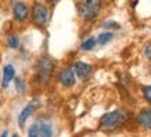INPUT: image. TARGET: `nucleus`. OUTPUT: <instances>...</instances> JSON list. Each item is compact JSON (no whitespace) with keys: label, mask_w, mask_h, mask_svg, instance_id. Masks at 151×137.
I'll use <instances>...</instances> for the list:
<instances>
[{"label":"nucleus","mask_w":151,"mask_h":137,"mask_svg":"<svg viewBox=\"0 0 151 137\" xmlns=\"http://www.w3.org/2000/svg\"><path fill=\"white\" fill-rule=\"evenodd\" d=\"M28 137H40L39 136V132H37L36 123H33L29 126V129H28Z\"/></svg>","instance_id":"nucleus-17"},{"label":"nucleus","mask_w":151,"mask_h":137,"mask_svg":"<svg viewBox=\"0 0 151 137\" xmlns=\"http://www.w3.org/2000/svg\"><path fill=\"white\" fill-rule=\"evenodd\" d=\"M36 128H37V132H39V136L40 137H53V134H54L53 123L46 118L39 119L36 122Z\"/></svg>","instance_id":"nucleus-9"},{"label":"nucleus","mask_w":151,"mask_h":137,"mask_svg":"<svg viewBox=\"0 0 151 137\" xmlns=\"http://www.w3.org/2000/svg\"><path fill=\"white\" fill-rule=\"evenodd\" d=\"M137 122L142 125L143 128L150 129L151 130V110L150 108L143 110L142 112L137 115Z\"/></svg>","instance_id":"nucleus-11"},{"label":"nucleus","mask_w":151,"mask_h":137,"mask_svg":"<svg viewBox=\"0 0 151 137\" xmlns=\"http://www.w3.org/2000/svg\"><path fill=\"white\" fill-rule=\"evenodd\" d=\"M112 39H114V33L112 32H103L97 37V44L104 46V44H107V43H110Z\"/></svg>","instance_id":"nucleus-13"},{"label":"nucleus","mask_w":151,"mask_h":137,"mask_svg":"<svg viewBox=\"0 0 151 137\" xmlns=\"http://www.w3.org/2000/svg\"><path fill=\"white\" fill-rule=\"evenodd\" d=\"M15 78V67L13 64H7L3 67V73H1V87L9 89L10 83Z\"/></svg>","instance_id":"nucleus-10"},{"label":"nucleus","mask_w":151,"mask_h":137,"mask_svg":"<svg viewBox=\"0 0 151 137\" xmlns=\"http://www.w3.org/2000/svg\"><path fill=\"white\" fill-rule=\"evenodd\" d=\"M0 137H9V132H7V130H4V132L0 134Z\"/></svg>","instance_id":"nucleus-20"},{"label":"nucleus","mask_w":151,"mask_h":137,"mask_svg":"<svg viewBox=\"0 0 151 137\" xmlns=\"http://www.w3.org/2000/svg\"><path fill=\"white\" fill-rule=\"evenodd\" d=\"M101 0H83L79 4V14L85 22H92L100 15Z\"/></svg>","instance_id":"nucleus-2"},{"label":"nucleus","mask_w":151,"mask_h":137,"mask_svg":"<svg viewBox=\"0 0 151 137\" xmlns=\"http://www.w3.org/2000/svg\"><path fill=\"white\" fill-rule=\"evenodd\" d=\"M14 86H15V90L18 91L19 94L25 93V90H27V82H25V79L21 78V76L14 78Z\"/></svg>","instance_id":"nucleus-14"},{"label":"nucleus","mask_w":151,"mask_h":137,"mask_svg":"<svg viewBox=\"0 0 151 137\" xmlns=\"http://www.w3.org/2000/svg\"><path fill=\"white\" fill-rule=\"evenodd\" d=\"M7 46H9V49H11V50H17L19 47V37L17 35H10L7 37Z\"/></svg>","instance_id":"nucleus-15"},{"label":"nucleus","mask_w":151,"mask_h":137,"mask_svg":"<svg viewBox=\"0 0 151 137\" xmlns=\"http://www.w3.org/2000/svg\"><path fill=\"white\" fill-rule=\"evenodd\" d=\"M101 27L104 28V29H119L121 25H119L118 22H114V21H107V22H104Z\"/></svg>","instance_id":"nucleus-16"},{"label":"nucleus","mask_w":151,"mask_h":137,"mask_svg":"<svg viewBox=\"0 0 151 137\" xmlns=\"http://www.w3.org/2000/svg\"><path fill=\"white\" fill-rule=\"evenodd\" d=\"M96 46H97V39L94 36H89L87 39H85V40L81 43V50H83V51H92Z\"/></svg>","instance_id":"nucleus-12"},{"label":"nucleus","mask_w":151,"mask_h":137,"mask_svg":"<svg viewBox=\"0 0 151 137\" xmlns=\"http://www.w3.org/2000/svg\"><path fill=\"white\" fill-rule=\"evenodd\" d=\"M11 4H15V3H18V1H22V0H9Z\"/></svg>","instance_id":"nucleus-21"},{"label":"nucleus","mask_w":151,"mask_h":137,"mask_svg":"<svg viewBox=\"0 0 151 137\" xmlns=\"http://www.w3.org/2000/svg\"><path fill=\"white\" fill-rule=\"evenodd\" d=\"M125 115L122 114V111H111L107 112L101 116L100 119V126L105 130H114L115 128H118L124 123Z\"/></svg>","instance_id":"nucleus-4"},{"label":"nucleus","mask_w":151,"mask_h":137,"mask_svg":"<svg viewBox=\"0 0 151 137\" xmlns=\"http://www.w3.org/2000/svg\"><path fill=\"white\" fill-rule=\"evenodd\" d=\"M144 57L151 61V43H148V44L144 47Z\"/></svg>","instance_id":"nucleus-19"},{"label":"nucleus","mask_w":151,"mask_h":137,"mask_svg":"<svg viewBox=\"0 0 151 137\" xmlns=\"http://www.w3.org/2000/svg\"><path fill=\"white\" fill-rule=\"evenodd\" d=\"M49 3H51V4H55V3H58L60 0H47Z\"/></svg>","instance_id":"nucleus-22"},{"label":"nucleus","mask_w":151,"mask_h":137,"mask_svg":"<svg viewBox=\"0 0 151 137\" xmlns=\"http://www.w3.org/2000/svg\"><path fill=\"white\" fill-rule=\"evenodd\" d=\"M31 17L32 22L36 28H45L49 22V9L42 1H33L31 9Z\"/></svg>","instance_id":"nucleus-3"},{"label":"nucleus","mask_w":151,"mask_h":137,"mask_svg":"<svg viewBox=\"0 0 151 137\" xmlns=\"http://www.w3.org/2000/svg\"><path fill=\"white\" fill-rule=\"evenodd\" d=\"M143 97H144V100H146L147 103L151 104V86L144 87V90H143Z\"/></svg>","instance_id":"nucleus-18"},{"label":"nucleus","mask_w":151,"mask_h":137,"mask_svg":"<svg viewBox=\"0 0 151 137\" xmlns=\"http://www.w3.org/2000/svg\"><path fill=\"white\" fill-rule=\"evenodd\" d=\"M57 80L65 89H71L76 85V76H75L71 67H64V68L60 69L57 73Z\"/></svg>","instance_id":"nucleus-5"},{"label":"nucleus","mask_w":151,"mask_h":137,"mask_svg":"<svg viewBox=\"0 0 151 137\" xmlns=\"http://www.w3.org/2000/svg\"><path fill=\"white\" fill-rule=\"evenodd\" d=\"M54 61L49 57H40L36 62L35 69V82L39 85H47L50 82L51 76L54 73Z\"/></svg>","instance_id":"nucleus-1"},{"label":"nucleus","mask_w":151,"mask_h":137,"mask_svg":"<svg viewBox=\"0 0 151 137\" xmlns=\"http://www.w3.org/2000/svg\"><path fill=\"white\" fill-rule=\"evenodd\" d=\"M29 15H31V10H29L27 3L18 1V3L13 4V17L15 21L25 22V21L29 18Z\"/></svg>","instance_id":"nucleus-8"},{"label":"nucleus","mask_w":151,"mask_h":137,"mask_svg":"<svg viewBox=\"0 0 151 137\" xmlns=\"http://www.w3.org/2000/svg\"><path fill=\"white\" fill-rule=\"evenodd\" d=\"M71 68H72L76 79H81V80H87L93 73V67L90 64L85 62V61H76V62H73V65Z\"/></svg>","instance_id":"nucleus-7"},{"label":"nucleus","mask_w":151,"mask_h":137,"mask_svg":"<svg viewBox=\"0 0 151 137\" xmlns=\"http://www.w3.org/2000/svg\"><path fill=\"white\" fill-rule=\"evenodd\" d=\"M40 105H42V103L39 100H32L24 107L22 110H21V112H19V115H18V126L19 128L22 129L24 126H25L28 118H31L32 114H35V112L40 108Z\"/></svg>","instance_id":"nucleus-6"},{"label":"nucleus","mask_w":151,"mask_h":137,"mask_svg":"<svg viewBox=\"0 0 151 137\" xmlns=\"http://www.w3.org/2000/svg\"><path fill=\"white\" fill-rule=\"evenodd\" d=\"M11 137H19V136H18V134H17V133H15V134H13V136H11Z\"/></svg>","instance_id":"nucleus-23"}]
</instances>
